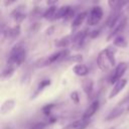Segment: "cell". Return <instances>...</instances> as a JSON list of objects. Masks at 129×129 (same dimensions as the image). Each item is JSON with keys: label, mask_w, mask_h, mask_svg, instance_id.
<instances>
[{"label": "cell", "mask_w": 129, "mask_h": 129, "mask_svg": "<svg viewBox=\"0 0 129 129\" xmlns=\"http://www.w3.org/2000/svg\"><path fill=\"white\" fill-rule=\"evenodd\" d=\"M53 29H54V27L52 26V27H50V28H48L47 30H46V34H51L52 32L51 31H53Z\"/></svg>", "instance_id": "obj_35"}, {"label": "cell", "mask_w": 129, "mask_h": 129, "mask_svg": "<svg viewBox=\"0 0 129 129\" xmlns=\"http://www.w3.org/2000/svg\"><path fill=\"white\" fill-rule=\"evenodd\" d=\"M14 106H15V101H14V100H12V99L6 100V101L1 105V109H0L1 114H2V115L7 114L8 112H10V111L14 108Z\"/></svg>", "instance_id": "obj_11"}, {"label": "cell", "mask_w": 129, "mask_h": 129, "mask_svg": "<svg viewBox=\"0 0 129 129\" xmlns=\"http://www.w3.org/2000/svg\"><path fill=\"white\" fill-rule=\"evenodd\" d=\"M127 67H128V64L125 61H122V62H120L116 66V69H115V71L113 73V76L111 78V81H110L111 84H116L118 81H120L122 79L123 75L125 74V72L127 70Z\"/></svg>", "instance_id": "obj_2"}, {"label": "cell", "mask_w": 129, "mask_h": 129, "mask_svg": "<svg viewBox=\"0 0 129 129\" xmlns=\"http://www.w3.org/2000/svg\"><path fill=\"white\" fill-rule=\"evenodd\" d=\"M56 7L55 6H50L47 10H45V12L43 13V18L44 19H54V16H55V13H56Z\"/></svg>", "instance_id": "obj_20"}, {"label": "cell", "mask_w": 129, "mask_h": 129, "mask_svg": "<svg viewBox=\"0 0 129 129\" xmlns=\"http://www.w3.org/2000/svg\"><path fill=\"white\" fill-rule=\"evenodd\" d=\"M50 80H43V81H41L39 84H38V87L36 88V90L34 91V94L31 96V99H34V98H36L46 87H48L49 85H50Z\"/></svg>", "instance_id": "obj_14"}, {"label": "cell", "mask_w": 129, "mask_h": 129, "mask_svg": "<svg viewBox=\"0 0 129 129\" xmlns=\"http://www.w3.org/2000/svg\"><path fill=\"white\" fill-rule=\"evenodd\" d=\"M71 6H61L57 9L56 13H55V16H54V19H60V18H66V16L68 15L69 11L71 10Z\"/></svg>", "instance_id": "obj_17"}, {"label": "cell", "mask_w": 129, "mask_h": 129, "mask_svg": "<svg viewBox=\"0 0 129 129\" xmlns=\"http://www.w3.org/2000/svg\"><path fill=\"white\" fill-rule=\"evenodd\" d=\"M99 34H100V30H93L92 32H90V36H91L92 38L97 37Z\"/></svg>", "instance_id": "obj_30"}, {"label": "cell", "mask_w": 129, "mask_h": 129, "mask_svg": "<svg viewBox=\"0 0 129 129\" xmlns=\"http://www.w3.org/2000/svg\"><path fill=\"white\" fill-rule=\"evenodd\" d=\"M11 17L16 21V22H21L24 18H25V14L22 12V8L18 7L16 9H14L11 12Z\"/></svg>", "instance_id": "obj_16"}, {"label": "cell", "mask_w": 129, "mask_h": 129, "mask_svg": "<svg viewBox=\"0 0 129 129\" xmlns=\"http://www.w3.org/2000/svg\"><path fill=\"white\" fill-rule=\"evenodd\" d=\"M99 106H100L99 101H98V100H95V101L88 107V109L85 111V113L83 114L82 119H84V120H90V118H91V117L98 111Z\"/></svg>", "instance_id": "obj_8"}, {"label": "cell", "mask_w": 129, "mask_h": 129, "mask_svg": "<svg viewBox=\"0 0 129 129\" xmlns=\"http://www.w3.org/2000/svg\"><path fill=\"white\" fill-rule=\"evenodd\" d=\"M104 50H105V53H106V55H107V57H108V59H109L110 64H111L112 67H115V66H116V59H115V52H116V49H115L114 47L109 46V47L105 48Z\"/></svg>", "instance_id": "obj_12"}, {"label": "cell", "mask_w": 129, "mask_h": 129, "mask_svg": "<svg viewBox=\"0 0 129 129\" xmlns=\"http://www.w3.org/2000/svg\"><path fill=\"white\" fill-rule=\"evenodd\" d=\"M117 1H118V0H108V4H109V6H110V7H112V8H113V7L116 5Z\"/></svg>", "instance_id": "obj_33"}, {"label": "cell", "mask_w": 129, "mask_h": 129, "mask_svg": "<svg viewBox=\"0 0 129 129\" xmlns=\"http://www.w3.org/2000/svg\"><path fill=\"white\" fill-rule=\"evenodd\" d=\"M126 24H127V18L126 17H123V18H121V20H120V22L111 30V32L108 34V36H107V40L109 41V40H111L113 37L115 38L116 36H118V35H120V33L124 30V28L126 27Z\"/></svg>", "instance_id": "obj_4"}, {"label": "cell", "mask_w": 129, "mask_h": 129, "mask_svg": "<svg viewBox=\"0 0 129 129\" xmlns=\"http://www.w3.org/2000/svg\"><path fill=\"white\" fill-rule=\"evenodd\" d=\"M68 60L70 61H75V62H81L83 60V55L81 54H75V55H70L68 57Z\"/></svg>", "instance_id": "obj_26"}, {"label": "cell", "mask_w": 129, "mask_h": 129, "mask_svg": "<svg viewBox=\"0 0 129 129\" xmlns=\"http://www.w3.org/2000/svg\"><path fill=\"white\" fill-rule=\"evenodd\" d=\"M45 126H46L45 123H43V122H38V123L33 124L29 129H44Z\"/></svg>", "instance_id": "obj_28"}, {"label": "cell", "mask_w": 129, "mask_h": 129, "mask_svg": "<svg viewBox=\"0 0 129 129\" xmlns=\"http://www.w3.org/2000/svg\"><path fill=\"white\" fill-rule=\"evenodd\" d=\"M88 33L86 30H83V31H79L74 37H73V40H72V44L74 46L75 49H80L84 43H85V39L87 37Z\"/></svg>", "instance_id": "obj_5"}, {"label": "cell", "mask_w": 129, "mask_h": 129, "mask_svg": "<svg viewBox=\"0 0 129 129\" xmlns=\"http://www.w3.org/2000/svg\"><path fill=\"white\" fill-rule=\"evenodd\" d=\"M126 84H127V80H126V79H121V80L118 81L116 84H114L113 89H112V91H111L110 94H109V99H112V98L116 97V96L125 88Z\"/></svg>", "instance_id": "obj_7"}, {"label": "cell", "mask_w": 129, "mask_h": 129, "mask_svg": "<svg viewBox=\"0 0 129 129\" xmlns=\"http://www.w3.org/2000/svg\"><path fill=\"white\" fill-rule=\"evenodd\" d=\"M58 1H59V0H47V1H46V4L49 5V6H54Z\"/></svg>", "instance_id": "obj_31"}, {"label": "cell", "mask_w": 129, "mask_h": 129, "mask_svg": "<svg viewBox=\"0 0 129 129\" xmlns=\"http://www.w3.org/2000/svg\"><path fill=\"white\" fill-rule=\"evenodd\" d=\"M82 87H83V90L84 92L90 96L93 92V89H94V83L91 79H85L83 82H82Z\"/></svg>", "instance_id": "obj_13"}, {"label": "cell", "mask_w": 129, "mask_h": 129, "mask_svg": "<svg viewBox=\"0 0 129 129\" xmlns=\"http://www.w3.org/2000/svg\"><path fill=\"white\" fill-rule=\"evenodd\" d=\"M36 2H40V1H42V0H35Z\"/></svg>", "instance_id": "obj_36"}, {"label": "cell", "mask_w": 129, "mask_h": 129, "mask_svg": "<svg viewBox=\"0 0 129 129\" xmlns=\"http://www.w3.org/2000/svg\"><path fill=\"white\" fill-rule=\"evenodd\" d=\"M71 99L73 100V102H74L75 104H79V102H80L79 93H78L77 91H74V92H72V94H71Z\"/></svg>", "instance_id": "obj_27"}, {"label": "cell", "mask_w": 129, "mask_h": 129, "mask_svg": "<svg viewBox=\"0 0 129 129\" xmlns=\"http://www.w3.org/2000/svg\"><path fill=\"white\" fill-rule=\"evenodd\" d=\"M123 112H124V109H123L122 107H116V108H114V109L107 115L106 120H107V121H111V120H113V119H116L117 117H119L120 115H122Z\"/></svg>", "instance_id": "obj_15"}, {"label": "cell", "mask_w": 129, "mask_h": 129, "mask_svg": "<svg viewBox=\"0 0 129 129\" xmlns=\"http://www.w3.org/2000/svg\"><path fill=\"white\" fill-rule=\"evenodd\" d=\"M25 48H24V46H23V44L22 43H17V44H15L13 47H12V49L10 50V52H9V56H8V59H7V64L9 66V67H14V61H15V58L18 56V54L21 52V51H23Z\"/></svg>", "instance_id": "obj_3"}, {"label": "cell", "mask_w": 129, "mask_h": 129, "mask_svg": "<svg viewBox=\"0 0 129 129\" xmlns=\"http://www.w3.org/2000/svg\"><path fill=\"white\" fill-rule=\"evenodd\" d=\"M73 72L77 75V76H80V77H85L89 74V68L86 66V64H83V63H78L76 64L74 68H73Z\"/></svg>", "instance_id": "obj_10"}, {"label": "cell", "mask_w": 129, "mask_h": 129, "mask_svg": "<svg viewBox=\"0 0 129 129\" xmlns=\"http://www.w3.org/2000/svg\"><path fill=\"white\" fill-rule=\"evenodd\" d=\"M74 14H75V9H73V8H71V10L69 11V13H68V15L66 16V18H64V20H69V19H71V18H73V16H74Z\"/></svg>", "instance_id": "obj_29"}, {"label": "cell", "mask_w": 129, "mask_h": 129, "mask_svg": "<svg viewBox=\"0 0 129 129\" xmlns=\"http://www.w3.org/2000/svg\"><path fill=\"white\" fill-rule=\"evenodd\" d=\"M89 123H90V120H84V119L78 120V123H77V126L75 129H86L88 127Z\"/></svg>", "instance_id": "obj_24"}, {"label": "cell", "mask_w": 129, "mask_h": 129, "mask_svg": "<svg viewBox=\"0 0 129 129\" xmlns=\"http://www.w3.org/2000/svg\"><path fill=\"white\" fill-rule=\"evenodd\" d=\"M102 17H103V9L100 6H94L88 15L87 24L90 26L97 25L101 21Z\"/></svg>", "instance_id": "obj_1"}, {"label": "cell", "mask_w": 129, "mask_h": 129, "mask_svg": "<svg viewBox=\"0 0 129 129\" xmlns=\"http://www.w3.org/2000/svg\"><path fill=\"white\" fill-rule=\"evenodd\" d=\"M72 40H73L72 36H71V35H68V36H64V37L60 38L59 40H57V41L55 42V45H56L57 47H62V48H64V47H67L70 43H72Z\"/></svg>", "instance_id": "obj_19"}, {"label": "cell", "mask_w": 129, "mask_h": 129, "mask_svg": "<svg viewBox=\"0 0 129 129\" xmlns=\"http://www.w3.org/2000/svg\"><path fill=\"white\" fill-rule=\"evenodd\" d=\"M14 71H15V68L14 67H7L3 72H2V80H6V79H9L12 77V75L14 74Z\"/></svg>", "instance_id": "obj_22"}, {"label": "cell", "mask_w": 129, "mask_h": 129, "mask_svg": "<svg viewBox=\"0 0 129 129\" xmlns=\"http://www.w3.org/2000/svg\"><path fill=\"white\" fill-rule=\"evenodd\" d=\"M8 34H9V36H10L12 39L17 38V37L19 36V34H20V25L17 24V25H15V26H13L12 28L8 29Z\"/></svg>", "instance_id": "obj_21"}, {"label": "cell", "mask_w": 129, "mask_h": 129, "mask_svg": "<svg viewBox=\"0 0 129 129\" xmlns=\"http://www.w3.org/2000/svg\"><path fill=\"white\" fill-rule=\"evenodd\" d=\"M17 0H5V2H4V5L5 6H10V5H12L13 3H15Z\"/></svg>", "instance_id": "obj_32"}, {"label": "cell", "mask_w": 129, "mask_h": 129, "mask_svg": "<svg viewBox=\"0 0 129 129\" xmlns=\"http://www.w3.org/2000/svg\"><path fill=\"white\" fill-rule=\"evenodd\" d=\"M88 15H89V14H88L87 11L81 12V13H79L78 15H76L75 18H74V20H73V22H72V30L74 31V30H76L78 27H80V26L83 24V22L85 21V19L88 18Z\"/></svg>", "instance_id": "obj_9"}, {"label": "cell", "mask_w": 129, "mask_h": 129, "mask_svg": "<svg viewBox=\"0 0 129 129\" xmlns=\"http://www.w3.org/2000/svg\"><path fill=\"white\" fill-rule=\"evenodd\" d=\"M127 102H129V95H128L127 97H125V98L119 103V106H121V105H123V104H125V103H127Z\"/></svg>", "instance_id": "obj_34"}, {"label": "cell", "mask_w": 129, "mask_h": 129, "mask_svg": "<svg viewBox=\"0 0 129 129\" xmlns=\"http://www.w3.org/2000/svg\"><path fill=\"white\" fill-rule=\"evenodd\" d=\"M53 107H54V104H47V105H45L44 107H42V112H43V114L49 117L50 112H51V109H52Z\"/></svg>", "instance_id": "obj_25"}, {"label": "cell", "mask_w": 129, "mask_h": 129, "mask_svg": "<svg viewBox=\"0 0 129 129\" xmlns=\"http://www.w3.org/2000/svg\"><path fill=\"white\" fill-rule=\"evenodd\" d=\"M113 44L115 45V46H117V47H121V48H123V47H126L127 46V40L125 39V37L123 36V35H118V36H116L114 39H113Z\"/></svg>", "instance_id": "obj_18"}, {"label": "cell", "mask_w": 129, "mask_h": 129, "mask_svg": "<svg viewBox=\"0 0 129 129\" xmlns=\"http://www.w3.org/2000/svg\"><path fill=\"white\" fill-rule=\"evenodd\" d=\"M97 64H98V68L103 72H106V71L109 70V66H111V64H110L109 59H108V57H107V55L105 53V50L100 51V53L98 54V56H97Z\"/></svg>", "instance_id": "obj_6"}, {"label": "cell", "mask_w": 129, "mask_h": 129, "mask_svg": "<svg viewBox=\"0 0 129 129\" xmlns=\"http://www.w3.org/2000/svg\"><path fill=\"white\" fill-rule=\"evenodd\" d=\"M127 110H128V111H129V106H128V108H127Z\"/></svg>", "instance_id": "obj_37"}, {"label": "cell", "mask_w": 129, "mask_h": 129, "mask_svg": "<svg viewBox=\"0 0 129 129\" xmlns=\"http://www.w3.org/2000/svg\"><path fill=\"white\" fill-rule=\"evenodd\" d=\"M60 57H61V50L52 53L51 55H49L48 57H46V58H47V66H48V64H51V63H53V62H55V61L58 60V59H60Z\"/></svg>", "instance_id": "obj_23"}]
</instances>
